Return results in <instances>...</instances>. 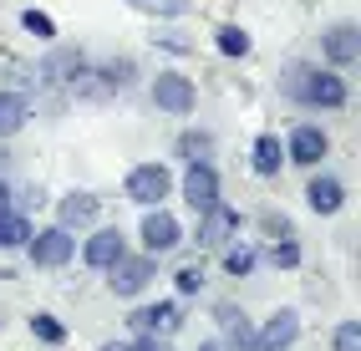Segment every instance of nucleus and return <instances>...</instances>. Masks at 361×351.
I'll return each mask as SVG.
<instances>
[{
    "label": "nucleus",
    "mask_w": 361,
    "mask_h": 351,
    "mask_svg": "<svg viewBox=\"0 0 361 351\" xmlns=\"http://www.w3.org/2000/svg\"><path fill=\"white\" fill-rule=\"evenodd\" d=\"M280 143H285V163H295V168H321L331 158V133L321 123H295Z\"/></svg>",
    "instance_id": "nucleus-7"
},
{
    "label": "nucleus",
    "mask_w": 361,
    "mask_h": 351,
    "mask_svg": "<svg viewBox=\"0 0 361 351\" xmlns=\"http://www.w3.org/2000/svg\"><path fill=\"white\" fill-rule=\"evenodd\" d=\"M26 117H31V97L0 87V137H16L20 128H26Z\"/></svg>",
    "instance_id": "nucleus-19"
},
{
    "label": "nucleus",
    "mask_w": 361,
    "mask_h": 351,
    "mask_svg": "<svg viewBox=\"0 0 361 351\" xmlns=\"http://www.w3.org/2000/svg\"><path fill=\"white\" fill-rule=\"evenodd\" d=\"M20 26H26V31H31L36 41H46V46H56V20L46 16V11H36V6H31V11H20Z\"/></svg>",
    "instance_id": "nucleus-26"
},
{
    "label": "nucleus",
    "mask_w": 361,
    "mask_h": 351,
    "mask_svg": "<svg viewBox=\"0 0 361 351\" xmlns=\"http://www.w3.org/2000/svg\"><path fill=\"white\" fill-rule=\"evenodd\" d=\"M137 82V61L133 56H107L87 72V92L92 97H112V92H128Z\"/></svg>",
    "instance_id": "nucleus-14"
},
{
    "label": "nucleus",
    "mask_w": 361,
    "mask_h": 351,
    "mask_svg": "<svg viewBox=\"0 0 361 351\" xmlns=\"http://www.w3.org/2000/svg\"><path fill=\"white\" fill-rule=\"evenodd\" d=\"M0 209H11V183L0 178Z\"/></svg>",
    "instance_id": "nucleus-34"
},
{
    "label": "nucleus",
    "mask_w": 361,
    "mask_h": 351,
    "mask_svg": "<svg viewBox=\"0 0 361 351\" xmlns=\"http://www.w3.org/2000/svg\"><path fill=\"white\" fill-rule=\"evenodd\" d=\"M87 72H92V56L82 46H51V51L41 56V82L46 87H87Z\"/></svg>",
    "instance_id": "nucleus-5"
},
{
    "label": "nucleus",
    "mask_w": 361,
    "mask_h": 351,
    "mask_svg": "<svg viewBox=\"0 0 361 351\" xmlns=\"http://www.w3.org/2000/svg\"><path fill=\"white\" fill-rule=\"evenodd\" d=\"M133 351H173V341H163V336H137V341H128Z\"/></svg>",
    "instance_id": "nucleus-31"
},
{
    "label": "nucleus",
    "mask_w": 361,
    "mask_h": 351,
    "mask_svg": "<svg viewBox=\"0 0 361 351\" xmlns=\"http://www.w3.org/2000/svg\"><path fill=\"white\" fill-rule=\"evenodd\" d=\"M331 351H361V321H341L331 331Z\"/></svg>",
    "instance_id": "nucleus-28"
},
{
    "label": "nucleus",
    "mask_w": 361,
    "mask_h": 351,
    "mask_svg": "<svg viewBox=\"0 0 361 351\" xmlns=\"http://www.w3.org/2000/svg\"><path fill=\"white\" fill-rule=\"evenodd\" d=\"M123 254H128V234L117 229V224H102V229H92L87 240H82V265L87 270H102L107 275Z\"/></svg>",
    "instance_id": "nucleus-12"
},
{
    "label": "nucleus",
    "mask_w": 361,
    "mask_h": 351,
    "mask_svg": "<svg viewBox=\"0 0 361 351\" xmlns=\"http://www.w3.org/2000/svg\"><path fill=\"white\" fill-rule=\"evenodd\" d=\"M300 341V311L295 306H280L255 326V351H290Z\"/></svg>",
    "instance_id": "nucleus-11"
},
{
    "label": "nucleus",
    "mask_w": 361,
    "mask_h": 351,
    "mask_svg": "<svg viewBox=\"0 0 361 351\" xmlns=\"http://www.w3.org/2000/svg\"><path fill=\"white\" fill-rule=\"evenodd\" d=\"M128 326L137 336H163V341H173V331L183 326V311H178V300H158V306H137L128 316Z\"/></svg>",
    "instance_id": "nucleus-16"
},
{
    "label": "nucleus",
    "mask_w": 361,
    "mask_h": 351,
    "mask_svg": "<svg viewBox=\"0 0 361 351\" xmlns=\"http://www.w3.org/2000/svg\"><path fill=\"white\" fill-rule=\"evenodd\" d=\"M264 260H270L275 270H295V265H300V245H295V240H280V245H270Z\"/></svg>",
    "instance_id": "nucleus-29"
},
{
    "label": "nucleus",
    "mask_w": 361,
    "mask_h": 351,
    "mask_svg": "<svg viewBox=\"0 0 361 351\" xmlns=\"http://www.w3.org/2000/svg\"><path fill=\"white\" fill-rule=\"evenodd\" d=\"M214 46H219V56H250L255 51V41L245 26H234V20H224L219 31H214Z\"/></svg>",
    "instance_id": "nucleus-23"
},
{
    "label": "nucleus",
    "mask_w": 361,
    "mask_h": 351,
    "mask_svg": "<svg viewBox=\"0 0 361 351\" xmlns=\"http://www.w3.org/2000/svg\"><path fill=\"white\" fill-rule=\"evenodd\" d=\"M97 351H133V346H128V341H102Z\"/></svg>",
    "instance_id": "nucleus-33"
},
{
    "label": "nucleus",
    "mask_w": 361,
    "mask_h": 351,
    "mask_svg": "<svg viewBox=\"0 0 361 351\" xmlns=\"http://www.w3.org/2000/svg\"><path fill=\"white\" fill-rule=\"evenodd\" d=\"M123 194L137 209H163V199L173 194V168L168 163H133L123 178Z\"/></svg>",
    "instance_id": "nucleus-2"
},
{
    "label": "nucleus",
    "mask_w": 361,
    "mask_h": 351,
    "mask_svg": "<svg viewBox=\"0 0 361 351\" xmlns=\"http://www.w3.org/2000/svg\"><path fill=\"white\" fill-rule=\"evenodd\" d=\"M173 189L188 199L194 214H204L209 204H219V168H214V163H188L183 178H173Z\"/></svg>",
    "instance_id": "nucleus-13"
},
{
    "label": "nucleus",
    "mask_w": 361,
    "mask_h": 351,
    "mask_svg": "<svg viewBox=\"0 0 361 351\" xmlns=\"http://www.w3.org/2000/svg\"><path fill=\"white\" fill-rule=\"evenodd\" d=\"M194 351H229V346H224V341H219V336H209V341H199V346H194Z\"/></svg>",
    "instance_id": "nucleus-32"
},
{
    "label": "nucleus",
    "mask_w": 361,
    "mask_h": 351,
    "mask_svg": "<svg viewBox=\"0 0 361 351\" xmlns=\"http://www.w3.org/2000/svg\"><path fill=\"white\" fill-rule=\"evenodd\" d=\"M305 209H310V214H321V219L341 214V209H346V183L336 178V173H310V183H305Z\"/></svg>",
    "instance_id": "nucleus-17"
},
{
    "label": "nucleus",
    "mask_w": 361,
    "mask_h": 351,
    "mask_svg": "<svg viewBox=\"0 0 361 351\" xmlns=\"http://www.w3.org/2000/svg\"><path fill=\"white\" fill-rule=\"evenodd\" d=\"M137 240H142V254H153V260H163V254H173L183 245V224L173 209H142V229H137Z\"/></svg>",
    "instance_id": "nucleus-9"
},
{
    "label": "nucleus",
    "mask_w": 361,
    "mask_h": 351,
    "mask_svg": "<svg viewBox=\"0 0 361 351\" xmlns=\"http://www.w3.org/2000/svg\"><path fill=\"white\" fill-rule=\"evenodd\" d=\"M31 240V214L26 209H0V250H26Z\"/></svg>",
    "instance_id": "nucleus-21"
},
{
    "label": "nucleus",
    "mask_w": 361,
    "mask_h": 351,
    "mask_svg": "<svg viewBox=\"0 0 361 351\" xmlns=\"http://www.w3.org/2000/svg\"><path fill=\"white\" fill-rule=\"evenodd\" d=\"M239 229H245V219H239V209L219 199V204H209L204 214H199L194 245H199V250H214V254H219L224 245H234V240H239Z\"/></svg>",
    "instance_id": "nucleus-8"
},
{
    "label": "nucleus",
    "mask_w": 361,
    "mask_h": 351,
    "mask_svg": "<svg viewBox=\"0 0 361 351\" xmlns=\"http://www.w3.org/2000/svg\"><path fill=\"white\" fill-rule=\"evenodd\" d=\"M219 265H224V275H234V280H245V275H255V265H259V250L255 245H224L219 250Z\"/></svg>",
    "instance_id": "nucleus-22"
},
{
    "label": "nucleus",
    "mask_w": 361,
    "mask_h": 351,
    "mask_svg": "<svg viewBox=\"0 0 361 351\" xmlns=\"http://www.w3.org/2000/svg\"><path fill=\"white\" fill-rule=\"evenodd\" d=\"M321 56H326L331 72H346V66L361 61V26H356V20H336V26H326Z\"/></svg>",
    "instance_id": "nucleus-10"
},
{
    "label": "nucleus",
    "mask_w": 361,
    "mask_h": 351,
    "mask_svg": "<svg viewBox=\"0 0 361 351\" xmlns=\"http://www.w3.org/2000/svg\"><path fill=\"white\" fill-rule=\"evenodd\" d=\"M259 229H264V240H270V245L295 240V224L285 219V214H275V209H264V214H259Z\"/></svg>",
    "instance_id": "nucleus-27"
},
{
    "label": "nucleus",
    "mask_w": 361,
    "mask_h": 351,
    "mask_svg": "<svg viewBox=\"0 0 361 351\" xmlns=\"http://www.w3.org/2000/svg\"><path fill=\"white\" fill-rule=\"evenodd\" d=\"M280 92H285L290 102L310 107V112H341V107L351 102L346 77H341V72H331V66H316V61H295L290 72H285Z\"/></svg>",
    "instance_id": "nucleus-1"
},
{
    "label": "nucleus",
    "mask_w": 361,
    "mask_h": 351,
    "mask_svg": "<svg viewBox=\"0 0 361 351\" xmlns=\"http://www.w3.org/2000/svg\"><path fill=\"white\" fill-rule=\"evenodd\" d=\"M97 214H102V199L92 194V189H66V194L56 199V224H61L66 234L92 229V224H97Z\"/></svg>",
    "instance_id": "nucleus-15"
},
{
    "label": "nucleus",
    "mask_w": 361,
    "mask_h": 351,
    "mask_svg": "<svg viewBox=\"0 0 361 351\" xmlns=\"http://www.w3.org/2000/svg\"><path fill=\"white\" fill-rule=\"evenodd\" d=\"M250 168H255L259 178H275V173L285 168V143H280V133H259V137H255Z\"/></svg>",
    "instance_id": "nucleus-18"
},
{
    "label": "nucleus",
    "mask_w": 361,
    "mask_h": 351,
    "mask_svg": "<svg viewBox=\"0 0 361 351\" xmlns=\"http://www.w3.org/2000/svg\"><path fill=\"white\" fill-rule=\"evenodd\" d=\"M173 153L183 158V168H188V163H214V133L209 128H183Z\"/></svg>",
    "instance_id": "nucleus-20"
},
{
    "label": "nucleus",
    "mask_w": 361,
    "mask_h": 351,
    "mask_svg": "<svg viewBox=\"0 0 361 351\" xmlns=\"http://www.w3.org/2000/svg\"><path fill=\"white\" fill-rule=\"evenodd\" d=\"M153 280H158V260H153V254H142V250H137V254L128 250L123 260L107 270V290H112L117 300H137Z\"/></svg>",
    "instance_id": "nucleus-4"
},
{
    "label": "nucleus",
    "mask_w": 361,
    "mask_h": 351,
    "mask_svg": "<svg viewBox=\"0 0 361 351\" xmlns=\"http://www.w3.org/2000/svg\"><path fill=\"white\" fill-rule=\"evenodd\" d=\"M71 254H77V234H66L61 224L31 229V240H26V260H31L36 270H61V265H71Z\"/></svg>",
    "instance_id": "nucleus-6"
},
{
    "label": "nucleus",
    "mask_w": 361,
    "mask_h": 351,
    "mask_svg": "<svg viewBox=\"0 0 361 351\" xmlns=\"http://www.w3.org/2000/svg\"><path fill=\"white\" fill-rule=\"evenodd\" d=\"M148 97H153V107H158L163 117H188V112L199 107V87H194V77L163 66V72L148 82Z\"/></svg>",
    "instance_id": "nucleus-3"
},
{
    "label": "nucleus",
    "mask_w": 361,
    "mask_h": 351,
    "mask_svg": "<svg viewBox=\"0 0 361 351\" xmlns=\"http://www.w3.org/2000/svg\"><path fill=\"white\" fill-rule=\"evenodd\" d=\"M123 6H133L137 16H153V20H178V16H188L194 0H123Z\"/></svg>",
    "instance_id": "nucleus-24"
},
{
    "label": "nucleus",
    "mask_w": 361,
    "mask_h": 351,
    "mask_svg": "<svg viewBox=\"0 0 361 351\" xmlns=\"http://www.w3.org/2000/svg\"><path fill=\"white\" fill-rule=\"evenodd\" d=\"M204 280H209L204 265H183V270L173 275V290H178V295H199V290H204Z\"/></svg>",
    "instance_id": "nucleus-30"
},
{
    "label": "nucleus",
    "mask_w": 361,
    "mask_h": 351,
    "mask_svg": "<svg viewBox=\"0 0 361 351\" xmlns=\"http://www.w3.org/2000/svg\"><path fill=\"white\" fill-rule=\"evenodd\" d=\"M31 336L46 341V346H61V341H66V326H61L51 311H36V316H31Z\"/></svg>",
    "instance_id": "nucleus-25"
}]
</instances>
